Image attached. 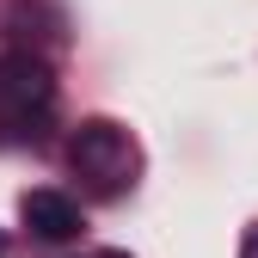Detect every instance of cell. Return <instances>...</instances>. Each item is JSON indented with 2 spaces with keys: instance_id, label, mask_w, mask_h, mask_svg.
<instances>
[{
  "instance_id": "obj_1",
  "label": "cell",
  "mask_w": 258,
  "mask_h": 258,
  "mask_svg": "<svg viewBox=\"0 0 258 258\" xmlns=\"http://www.w3.org/2000/svg\"><path fill=\"white\" fill-rule=\"evenodd\" d=\"M49 105H55L49 61L31 55V49H7V55H0V123H7L19 142H43Z\"/></svg>"
},
{
  "instance_id": "obj_5",
  "label": "cell",
  "mask_w": 258,
  "mask_h": 258,
  "mask_svg": "<svg viewBox=\"0 0 258 258\" xmlns=\"http://www.w3.org/2000/svg\"><path fill=\"white\" fill-rule=\"evenodd\" d=\"M99 258H129V252H99Z\"/></svg>"
},
{
  "instance_id": "obj_3",
  "label": "cell",
  "mask_w": 258,
  "mask_h": 258,
  "mask_svg": "<svg viewBox=\"0 0 258 258\" xmlns=\"http://www.w3.org/2000/svg\"><path fill=\"white\" fill-rule=\"evenodd\" d=\"M25 221H31V234H37V240L61 246V240L80 234V203L61 197V190H31V197H25Z\"/></svg>"
},
{
  "instance_id": "obj_4",
  "label": "cell",
  "mask_w": 258,
  "mask_h": 258,
  "mask_svg": "<svg viewBox=\"0 0 258 258\" xmlns=\"http://www.w3.org/2000/svg\"><path fill=\"white\" fill-rule=\"evenodd\" d=\"M240 258H258V228L246 234V246H240Z\"/></svg>"
},
{
  "instance_id": "obj_2",
  "label": "cell",
  "mask_w": 258,
  "mask_h": 258,
  "mask_svg": "<svg viewBox=\"0 0 258 258\" xmlns=\"http://www.w3.org/2000/svg\"><path fill=\"white\" fill-rule=\"evenodd\" d=\"M68 160H74V172L99 190V197H123V190L136 184V166H142V154H136V142H129V129L111 123V117H86V123L74 129Z\"/></svg>"
},
{
  "instance_id": "obj_6",
  "label": "cell",
  "mask_w": 258,
  "mask_h": 258,
  "mask_svg": "<svg viewBox=\"0 0 258 258\" xmlns=\"http://www.w3.org/2000/svg\"><path fill=\"white\" fill-rule=\"evenodd\" d=\"M0 258H7V234H0Z\"/></svg>"
}]
</instances>
